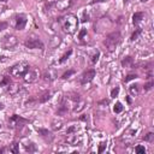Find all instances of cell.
<instances>
[{"instance_id": "8fae6325", "label": "cell", "mask_w": 154, "mask_h": 154, "mask_svg": "<svg viewBox=\"0 0 154 154\" xmlns=\"http://www.w3.org/2000/svg\"><path fill=\"white\" fill-rule=\"evenodd\" d=\"M42 78L46 82H52V81H54L57 78V72H56L53 69H48V70H46L45 72H44Z\"/></svg>"}, {"instance_id": "d6a6232c", "label": "cell", "mask_w": 154, "mask_h": 154, "mask_svg": "<svg viewBox=\"0 0 154 154\" xmlns=\"http://www.w3.org/2000/svg\"><path fill=\"white\" fill-rule=\"evenodd\" d=\"M69 99L74 100V101H79V100H81V95H79V94H74L72 96H69Z\"/></svg>"}, {"instance_id": "d590c367", "label": "cell", "mask_w": 154, "mask_h": 154, "mask_svg": "<svg viewBox=\"0 0 154 154\" xmlns=\"http://www.w3.org/2000/svg\"><path fill=\"white\" fill-rule=\"evenodd\" d=\"M7 28V23L6 22H0V32H3L4 29Z\"/></svg>"}, {"instance_id": "6da1fadb", "label": "cell", "mask_w": 154, "mask_h": 154, "mask_svg": "<svg viewBox=\"0 0 154 154\" xmlns=\"http://www.w3.org/2000/svg\"><path fill=\"white\" fill-rule=\"evenodd\" d=\"M120 41H122V34L119 32H113L106 36V39L104 40V45L108 52H113L116 47L120 44Z\"/></svg>"}, {"instance_id": "8d00e7d4", "label": "cell", "mask_w": 154, "mask_h": 154, "mask_svg": "<svg viewBox=\"0 0 154 154\" xmlns=\"http://www.w3.org/2000/svg\"><path fill=\"white\" fill-rule=\"evenodd\" d=\"M84 35H87V30H86V29H82V30H81V33H79V36H78V37L82 40V39H83V36H84Z\"/></svg>"}, {"instance_id": "ba28073f", "label": "cell", "mask_w": 154, "mask_h": 154, "mask_svg": "<svg viewBox=\"0 0 154 154\" xmlns=\"http://www.w3.org/2000/svg\"><path fill=\"white\" fill-rule=\"evenodd\" d=\"M72 4H74V0H57L56 8L58 11H65V10L70 8Z\"/></svg>"}, {"instance_id": "e0dca14e", "label": "cell", "mask_w": 154, "mask_h": 154, "mask_svg": "<svg viewBox=\"0 0 154 154\" xmlns=\"http://www.w3.org/2000/svg\"><path fill=\"white\" fill-rule=\"evenodd\" d=\"M142 19H143V13L142 12H135L134 16H132V22H134V24H139Z\"/></svg>"}, {"instance_id": "d6986e66", "label": "cell", "mask_w": 154, "mask_h": 154, "mask_svg": "<svg viewBox=\"0 0 154 154\" xmlns=\"http://www.w3.org/2000/svg\"><path fill=\"white\" fill-rule=\"evenodd\" d=\"M56 1H57V0H46V3H45V10H46V11H47V10L49 11L53 6L56 7Z\"/></svg>"}, {"instance_id": "603a6c76", "label": "cell", "mask_w": 154, "mask_h": 154, "mask_svg": "<svg viewBox=\"0 0 154 154\" xmlns=\"http://www.w3.org/2000/svg\"><path fill=\"white\" fill-rule=\"evenodd\" d=\"M71 54H72V49H69L68 52H66V53H65L63 57H61V58L59 59V63H64V61H65V60H66V59H68V58H69Z\"/></svg>"}, {"instance_id": "9a60e30c", "label": "cell", "mask_w": 154, "mask_h": 154, "mask_svg": "<svg viewBox=\"0 0 154 154\" xmlns=\"http://www.w3.org/2000/svg\"><path fill=\"white\" fill-rule=\"evenodd\" d=\"M68 111H69L68 105L65 104V102H63V104L59 106V108H58V111H57V115H58V116H63V115L68 113Z\"/></svg>"}, {"instance_id": "8992f818", "label": "cell", "mask_w": 154, "mask_h": 154, "mask_svg": "<svg viewBox=\"0 0 154 154\" xmlns=\"http://www.w3.org/2000/svg\"><path fill=\"white\" fill-rule=\"evenodd\" d=\"M24 46L27 48H30V49H36V48L42 49L45 47L44 44H42V41H41L39 37H28L24 41Z\"/></svg>"}, {"instance_id": "f1b7e54d", "label": "cell", "mask_w": 154, "mask_h": 154, "mask_svg": "<svg viewBox=\"0 0 154 154\" xmlns=\"http://www.w3.org/2000/svg\"><path fill=\"white\" fill-rule=\"evenodd\" d=\"M74 74H75L74 70H69V71H66V72H65L63 76H61V78H63V79H66L68 77H70L71 75H74Z\"/></svg>"}, {"instance_id": "9c48e42d", "label": "cell", "mask_w": 154, "mask_h": 154, "mask_svg": "<svg viewBox=\"0 0 154 154\" xmlns=\"http://www.w3.org/2000/svg\"><path fill=\"white\" fill-rule=\"evenodd\" d=\"M95 77V70H88V71H86V72L82 75V77H81V83L82 84H86V83H89V82L91 81Z\"/></svg>"}, {"instance_id": "ee69618b", "label": "cell", "mask_w": 154, "mask_h": 154, "mask_svg": "<svg viewBox=\"0 0 154 154\" xmlns=\"http://www.w3.org/2000/svg\"><path fill=\"white\" fill-rule=\"evenodd\" d=\"M3 107H4V106H3V105H1V104H0V110H1V108H3Z\"/></svg>"}, {"instance_id": "f546056e", "label": "cell", "mask_w": 154, "mask_h": 154, "mask_svg": "<svg viewBox=\"0 0 154 154\" xmlns=\"http://www.w3.org/2000/svg\"><path fill=\"white\" fill-rule=\"evenodd\" d=\"M61 125H63V122H61V120H59L58 124H57L56 122H53V129H54V130H59V129H61Z\"/></svg>"}, {"instance_id": "7bdbcfd3", "label": "cell", "mask_w": 154, "mask_h": 154, "mask_svg": "<svg viewBox=\"0 0 154 154\" xmlns=\"http://www.w3.org/2000/svg\"><path fill=\"white\" fill-rule=\"evenodd\" d=\"M0 1H3V3H6V1H7V0H0Z\"/></svg>"}, {"instance_id": "60d3db41", "label": "cell", "mask_w": 154, "mask_h": 154, "mask_svg": "<svg viewBox=\"0 0 154 154\" xmlns=\"http://www.w3.org/2000/svg\"><path fill=\"white\" fill-rule=\"evenodd\" d=\"M5 150H6V149H5V148H1V149H0V153H4V152H5Z\"/></svg>"}, {"instance_id": "d4e9b609", "label": "cell", "mask_w": 154, "mask_h": 154, "mask_svg": "<svg viewBox=\"0 0 154 154\" xmlns=\"http://www.w3.org/2000/svg\"><path fill=\"white\" fill-rule=\"evenodd\" d=\"M25 150L29 152V153L36 152V146L34 145V143H29V146H25Z\"/></svg>"}, {"instance_id": "44dd1931", "label": "cell", "mask_w": 154, "mask_h": 154, "mask_svg": "<svg viewBox=\"0 0 154 154\" xmlns=\"http://www.w3.org/2000/svg\"><path fill=\"white\" fill-rule=\"evenodd\" d=\"M10 83H11V81H10V77H3V79L0 81V86L1 87H7Z\"/></svg>"}, {"instance_id": "5b68a950", "label": "cell", "mask_w": 154, "mask_h": 154, "mask_svg": "<svg viewBox=\"0 0 154 154\" xmlns=\"http://www.w3.org/2000/svg\"><path fill=\"white\" fill-rule=\"evenodd\" d=\"M27 123H29L28 119L22 118V117H19L17 115H13L8 120V124H10L8 127L12 128V129H18V128H22L24 124H27Z\"/></svg>"}, {"instance_id": "ffe728a7", "label": "cell", "mask_w": 154, "mask_h": 154, "mask_svg": "<svg viewBox=\"0 0 154 154\" xmlns=\"http://www.w3.org/2000/svg\"><path fill=\"white\" fill-rule=\"evenodd\" d=\"M18 146H19V145H18V143H17V142H13V143H12V145H11V146H10V148H8V149H10V152H12V153H15V154H17V153L19 152V148H18Z\"/></svg>"}, {"instance_id": "277c9868", "label": "cell", "mask_w": 154, "mask_h": 154, "mask_svg": "<svg viewBox=\"0 0 154 154\" xmlns=\"http://www.w3.org/2000/svg\"><path fill=\"white\" fill-rule=\"evenodd\" d=\"M39 76H40L39 70H37L36 68H32V66H30V69L24 74L23 79H24L25 83H34V82L37 81Z\"/></svg>"}, {"instance_id": "5bb4252c", "label": "cell", "mask_w": 154, "mask_h": 154, "mask_svg": "<svg viewBox=\"0 0 154 154\" xmlns=\"http://www.w3.org/2000/svg\"><path fill=\"white\" fill-rule=\"evenodd\" d=\"M51 98H52V91H45V93L40 96L39 101L41 102V104H44V102H47Z\"/></svg>"}, {"instance_id": "83f0119b", "label": "cell", "mask_w": 154, "mask_h": 154, "mask_svg": "<svg viewBox=\"0 0 154 154\" xmlns=\"http://www.w3.org/2000/svg\"><path fill=\"white\" fill-rule=\"evenodd\" d=\"M135 150H136V153H139V154H145V153H146V148L143 147V146H137V147L135 148Z\"/></svg>"}, {"instance_id": "836d02e7", "label": "cell", "mask_w": 154, "mask_h": 154, "mask_svg": "<svg viewBox=\"0 0 154 154\" xmlns=\"http://www.w3.org/2000/svg\"><path fill=\"white\" fill-rule=\"evenodd\" d=\"M105 148H106V142H102L100 145V147H99V153H102Z\"/></svg>"}, {"instance_id": "7c38bea8", "label": "cell", "mask_w": 154, "mask_h": 154, "mask_svg": "<svg viewBox=\"0 0 154 154\" xmlns=\"http://www.w3.org/2000/svg\"><path fill=\"white\" fill-rule=\"evenodd\" d=\"M19 90H20V87H18V86H16V84H11V83H10V84L7 86V91H8V93L11 94V95L18 94Z\"/></svg>"}, {"instance_id": "74e56055", "label": "cell", "mask_w": 154, "mask_h": 154, "mask_svg": "<svg viewBox=\"0 0 154 154\" xmlns=\"http://www.w3.org/2000/svg\"><path fill=\"white\" fill-rule=\"evenodd\" d=\"M108 104H110V101H108V100H106V99L101 100V101L99 102V105H108Z\"/></svg>"}, {"instance_id": "484cf974", "label": "cell", "mask_w": 154, "mask_h": 154, "mask_svg": "<svg viewBox=\"0 0 154 154\" xmlns=\"http://www.w3.org/2000/svg\"><path fill=\"white\" fill-rule=\"evenodd\" d=\"M143 140H145V141H148V142H153V140H154V134H153V132H148L147 135H145Z\"/></svg>"}, {"instance_id": "ab89813d", "label": "cell", "mask_w": 154, "mask_h": 154, "mask_svg": "<svg viewBox=\"0 0 154 154\" xmlns=\"http://www.w3.org/2000/svg\"><path fill=\"white\" fill-rule=\"evenodd\" d=\"M104 1H105V0H94L93 4H95V3H104Z\"/></svg>"}, {"instance_id": "2e32d148", "label": "cell", "mask_w": 154, "mask_h": 154, "mask_svg": "<svg viewBox=\"0 0 154 154\" xmlns=\"http://www.w3.org/2000/svg\"><path fill=\"white\" fill-rule=\"evenodd\" d=\"M37 132H39V134H41V136H42V137L49 139V141L52 140V134H51L48 130H46V129H37Z\"/></svg>"}, {"instance_id": "7402d4cb", "label": "cell", "mask_w": 154, "mask_h": 154, "mask_svg": "<svg viewBox=\"0 0 154 154\" xmlns=\"http://www.w3.org/2000/svg\"><path fill=\"white\" fill-rule=\"evenodd\" d=\"M141 33H142V29H141V28H137V29H136V32H134V34L131 35L130 40H131V41H135V40L140 36V34H141Z\"/></svg>"}, {"instance_id": "7a4b0ae2", "label": "cell", "mask_w": 154, "mask_h": 154, "mask_svg": "<svg viewBox=\"0 0 154 154\" xmlns=\"http://www.w3.org/2000/svg\"><path fill=\"white\" fill-rule=\"evenodd\" d=\"M77 28H78V18L75 15H68L65 17L64 24H63L64 32L70 34V35H72V34L76 33Z\"/></svg>"}, {"instance_id": "cb8c5ba5", "label": "cell", "mask_w": 154, "mask_h": 154, "mask_svg": "<svg viewBox=\"0 0 154 154\" xmlns=\"http://www.w3.org/2000/svg\"><path fill=\"white\" fill-rule=\"evenodd\" d=\"M123 105L120 104V102H117V104L115 105V107H113V111H115V113H120V112L123 111Z\"/></svg>"}, {"instance_id": "1f68e13d", "label": "cell", "mask_w": 154, "mask_h": 154, "mask_svg": "<svg viewBox=\"0 0 154 154\" xmlns=\"http://www.w3.org/2000/svg\"><path fill=\"white\" fill-rule=\"evenodd\" d=\"M135 78H137V75H128L125 78H124V82L127 83V82H129V81H131V79H135Z\"/></svg>"}, {"instance_id": "e575fe53", "label": "cell", "mask_w": 154, "mask_h": 154, "mask_svg": "<svg viewBox=\"0 0 154 154\" xmlns=\"http://www.w3.org/2000/svg\"><path fill=\"white\" fill-rule=\"evenodd\" d=\"M152 87H153V82L150 81V82H148L147 84H145V90H150Z\"/></svg>"}, {"instance_id": "3957f363", "label": "cell", "mask_w": 154, "mask_h": 154, "mask_svg": "<svg viewBox=\"0 0 154 154\" xmlns=\"http://www.w3.org/2000/svg\"><path fill=\"white\" fill-rule=\"evenodd\" d=\"M30 69V65L28 63H25V61H19V63L15 64L11 69H10V74H11V76L13 77H23L24 74L27 72V71Z\"/></svg>"}, {"instance_id": "f35d334b", "label": "cell", "mask_w": 154, "mask_h": 154, "mask_svg": "<svg viewBox=\"0 0 154 154\" xmlns=\"http://www.w3.org/2000/svg\"><path fill=\"white\" fill-rule=\"evenodd\" d=\"M88 20H89V17H88L87 13L84 12V13H83V19H82V22H88Z\"/></svg>"}, {"instance_id": "52a82bcc", "label": "cell", "mask_w": 154, "mask_h": 154, "mask_svg": "<svg viewBox=\"0 0 154 154\" xmlns=\"http://www.w3.org/2000/svg\"><path fill=\"white\" fill-rule=\"evenodd\" d=\"M17 45V37L12 34H8V35H5L3 36L1 39V46L5 48V49H10Z\"/></svg>"}, {"instance_id": "4fadbf2b", "label": "cell", "mask_w": 154, "mask_h": 154, "mask_svg": "<svg viewBox=\"0 0 154 154\" xmlns=\"http://www.w3.org/2000/svg\"><path fill=\"white\" fill-rule=\"evenodd\" d=\"M132 64H134V59H132V57H125L124 59L122 60V65L125 66V68H130L132 66Z\"/></svg>"}, {"instance_id": "30bf717a", "label": "cell", "mask_w": 154, "mask_h": 154, "mask_svg": "<svg viewBox=\"0 0 154 154\" xmlns=\"http://www.w3.org/2000/svg\"><path fill=\"white\" fill-rule=\"evenodd\" d=\"M25 24H27V17L24 15L16 16V29L17 30H23Z\"/></svg>"}, {"instance_id": "4316f807", "label": "cell", "mask_w": 154, "mask_h": 154, "mask_svg": "<svg viewBox=\"0 0 154 154\" xmlns=\"http://www.w3.org/2000/svg\"><path fill=\"white\" fill-rule=\"evenodd\" d=\"M119 94V87H116L111 90V98H117Z\"/></svg>"}, {"instance_id": "ac0fdd59", "label": "cell", "mask_w": 154, "mask_h": 154, "mask_svg": "<svg viewBox=\"0 0 154 154\" xmlns=\"http://www.w3.org/2000/svg\"><path fill=\"white\" fill-rule=\"evenodd\" d=\"M129 91H130V94H131L132 96H137V95H139V93H140V90H139V86H137V84L131 86V87L129 88Z\"/></svg>"}, {"instance_id": "b9f144b4", "label": "cell", "mask_w": 154, "mask_h": 154, "mask_svg": "<svg viewBox=\"0 0 154 154\" xmlns=\"http://www.w3.org/2000/svg\"><path fill=\"white\" fill-rule=\"evenodd\" d=\"M141 1H142V3H146V1H148V0H141Z\"/></svg>"}, {"instance_id": "4dcf8cb0", "label": "cell", "mask_w": 154, "mask_h": 154, "mask_svg": "<svg viewBox=\"0 0 154 154\" xmlns=\"http://www.w3.org/2000/svg\"><path fill=\"white\" fill-rule=\"evenodd\" d=\"M99 57H100V52H96L93 57H91V63H93V64H95L96 63V61L99 60Z\"/></svg>"}]
</instances>
